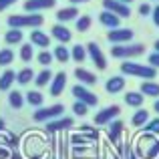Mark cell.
Instances as JSON below:
<instances>
[{
  "label": "cell",
  "mask_w": 159,
  "mask_h": 159,
  "mask_svg": "<svg viewBox=\"0 0 159 159\" xmlns=\"http://www.w3.org/2000/svg\"><path fill=\"white\" fill-rule=\"evenodd\" d=\"M159 155V139L153 141V145L147 149V153H145V159H155Z\"/></svg>",
  "instance_id": "obj_38"
},
{
  "label": "cell",
  "mask_w": 159,
  "mask_h": 159,
  "mask_svg": "<svg viewBox=\"0 0 159 159\" xmlns=\"http://www.w3.org/2000/svg\"><path fill=\"white\" fill-rule=\"evenodd\" d=\"M105 89H107V93H111V95H115V93H121V91L125 89V79L121 77V75H115V77L107 79V83H105Z\"/></svg>",
  "instance_id": "obj_18"
},
{
  "label": "cell",
  "mask_w": 159,
  "mask_h": 159,
  "mask_svg": "<svg viewBox=\"0 0 159 159\" xmlns=\"http://www.w3.org/2000/svg\"><path fill=\"white\" fill-rule=\"evenodd\" d=\"M99 22L103 24V26H107V28H119V24H121V18L119 16H115L113 12H109V10H103L101 14H99Z\"/></svg>",
  "instance_id": "obj_19"
},
{
  "label": "cell",
  "mask_w": 159,
  "mask_h": 159,
  "mask_svg": "<svg viewBox=\"0 0 159 159\" xmlns=\"http://www.w3.org/2000/svg\"><path fill=\"white\" fill-rule=\"evenodd\" d=\"M57 4V0H26L24 2V10L26 12H39V10H47V8H52Z\"/></svg>",
  "instance_id": "obj_11"
},
{
  "label": "cell",
  "mask_w": 159,
  "mask_h": 159,
  "mask_svg": "<svg viewBox=\"0 0 159 159\" xmlns=\"http://www.w3.org/2000/svg\"><path fill=\"white\" fill-rule=\"evenodd\" d=\"M24 101L28 103L30 107H43L44 103V95L40 93V91H30V93H26V97H24Z\"/></svg>",
  "instance_id": "obj_23"
},
{
  "label": "cell",
  "mask_w": 159,
  "mask_h": 159,
  "mask_svg": "<svg viewBox=\"0 0 159 159\" xmlns=\"http://www.w3.org/2000/svg\"><path fill=\"white\" fill-rule=\"evenodd\" d=\"M70 58H73L75 62H85V58H87V48L81 47V44H75L73 51H70Z\"/></svg>",
  "instance_id": "obj_30"
},
{
  "label": "cell",
  "mask_w": 159,
  "mask_h": 159,
  "mask_svg": "<svg viewBox=\"0 0 159 159\" xmlns=\"http://www.w3.org/2000/svg\"><path fill=\"white\" fill-rule=\"evenodd\" d=\"M145 52L143 44H117L111 47V57L115 58H133V57H141Z\"/></svg>",
  "instance_id": "obj_3"
},
{
  "label": "cell",
  "mask_w": 159,
  "mask_h": 159,
  "mask_svg": "<svg viewBox=\"0 0 159 159\" xmlns=\"http://www.w3.org/2000/svg\"><path fill=\"white\" fill-rule=\"evenodd\" d=\"M85 48H87V54L91 57V61H93V65L97 66L99 70H105L107 69V58H105V54H103L101 47H99L97 43H89Z\"/></svg>",
  "instance_id": "obj_6"
},
{
  "label": "cell",
  "mask_w": 159,
  "mask_h": 159,
  "mask_svg": "<svg viewBox=\"0 0 159 159\" xmlns=\"http://www.w3.org/2000/svg\"><path fill=\"white\" fill-rule=\"evenodd\" d=\"M65 87H66V73L62 70V73H57L52 77V81H51V95L52 97H58V95L65 91Z\"/></svg>",
  "instance_id": "obj_12"
},
{
  "label": "cell",
  "mask_w": 159,
  "mask_h": 159,
  "mask_svg": "<svg viewBox=\"0 0 159 159\" xmlns=\"http://www.w3.org/2000/svg\"><path fill=\"white\" fill-rule=\"evenodd\" d=\"M2 145H6V147H16V143H18V137L14 135V133H6L2 131Z\"/></svg>",
  "instance_id": "obj_35"
},
{
  "label": "cell",
  "mask_w": 159,
  "mask_h": 159,
  "mask_svg": "<svg viewBox=\"0 0 159 159\" xmlns=\"http://www.w3.org/2000/svg\"><path fill=\"white\" fill-rule=\"evenodd\" d=\"M143 95L139 93V91H129L127 95H125V103H127L129 107H137L141 109V105H143Z\"/></svg>",
  "instance_id": "obj_22"
},
{
  "label": "cell",
  "mask_w": 159,
  "mask_h": 159,
  "mask_svg": "<svg viewBox=\"0 0 159 159\" xmlns=\"http://www.w3.org/2000/svg\"><path fill=\"white\" fill-rule=\"evenodd\" d=\"M44 22L40 14H12L8 16V26L10 28H36Z\"/></svg>",
  "instance_id": "obj_1"
},
{
  "label": "cell",
  "mask_w": 159,
  "mask_h": 159,
  "mask_svg": "<svg viewBox=\"0 0 159 159\" xmlns=\"http://www.w3.org/2000/svg\"><path fill=\"white\" fill-rule=\"evenodd\" d=\"M155 52H159V40H155Z\"/></svg>",
  "instance_id": "obj_52"
},
{
  "label": "cell",
  "mask_w": 159,
  "mask_h": 159,
  "mask_svg": "<svg viewBox=\"0 0 159 159\" xmlns=\"http://www.w3.org/2000/svg\"><path fill=\"white\" fill-rule=\"evenodd\" d=\"M0 131H4V121L0 119Z\"/></svg>",
  "instance_id": "obj_50"
},
{
  "label": "cell",
  "mask_w": 159,
  "mask_h": 159,
  "mask_svg": "<svg viewBox=\"0 0 159 159\" xmlns=\"http://www.w3.org/2000/svg\"><path fill=\"white\" fill-rule=\"evenodd\" d=\"M4 40H6V44H20L22 43V30L10 28V30L6 32V36H4Z\"/></svg>",
  "instance_id": "obj_28"
},
{
  "label": "cell",
  "mask_w": 159,
  "mask_h": 159,
  "mask_svg": "<svg viewBox=\"0 0 159 159\" xmlns=\"http://www.w3.org/2000/svg\"><path fill=\"white\" fill-rule=\"evenodd\" d=\"M51 30H52V36H54V39H57L61 44L70 43V39H73V32H70L69 28L65 26V24H54Z\"/></svg>",
  "instance_id": "obj_14"
},
{
  "label": "cell",
  "mask_w": 159,
  "mask_h": 159,
  "mask_svg": "<svg viewBox=\"0 0 159 159\" xmlns=\"http://www.w3.org/2000/svg\"><path fill=\"white\" fill-rule=\"evenodd\" d=\"M73 95H75V99H77V101L85 103L87 107H95L99 103V97L95 93H91L85 85H75L73 87Z\"/></svg>",
  "instance_id": "obj_5"
},
{
  "label": "cell",
  "mask_w": 159,
  "mask_h": 159,
  "mask_svg": "<svg viewBox=\"0 0 159 159\" xmlns=\"http://www.w3.org/2000/svg\"><path fill=\"white\" fill-rule=\"evenodd\" d=\"M121 73L131 75V77H139V79H155L157 77V69H153L149 65H139V62H121Z\"/></svg>",
  "instance_id": "obj_2"
},
{
  "label": "cell",
  "mask_w": 159,
  "mask_h": 159,
  "mask_svg": "<svg viewBox=\"0 0 159 159\" xmlns=\"http://www.w3.org/2000/svg\"><path fill=\"white\" fill-rule=\"evenodd\" d=\"M151 16H153V22H155V26H159V4L151 10Z\"/></svg>",
  "instance_id": "obj_43"
},
{
  "label": "cell",
  "mask_w": 159,
  "mask_h": 159,
  "mask_svg": "<svg viewBox=\"0 0 159 159\" xmlns=\"http://www.w3.org/2000/svg\"><path fill=\"white\" fill-rule=\"evenodd\" d=\"M107 39H109V43H113V44H125L133 39V30L131 28H121V26L113 28V30L107 32Z\"/></svg>",
  "instance_id": "obj_8"
},
{
  "label": "cell",
  "mask_w": 159,
  "mask_h": 159,
  "mask_svg": "<svg viewBox=\"0 0 159 159\" xmlns=\"http://www.w3.org/2000/svg\"><path fill=\"white\" fill-rule=\"evenodd\" d=\"M16 81V73L14 70H4L2 75H0V91H8L12 87V83Z\"/></svg>",
  "instance_id": "obj_21"
},
{
  "label": "cell",
  "mask_w": 159,
  "mask_h": 159,
  "mask_svg": "<svg viewBox=\"0 0 159 159\" xmlns=\"http://www.w3.org/2000/svg\"><path fill=\"white\" fill-rule=\"evenodd\" d=\"M91 22H93V20H91V16H87V14L79 16V18L75 20V24H77V30H79V32H87V30L91 28Z\"/></svg>",
  "instance_id": "obj_31"
},
{
  "label": "cell",
  "mask_w": 159,
  "mask_h": 159,
  "mask_svg": "<svg viewBox=\"0 0 159 159\" xmlns=\"http://www.w3.org/2000/svg\"><path fill=\"white\" fill-rule=\"evenodd\" d=\"M10 159H22V155H20L18 151H12L10 153Z\"/></svg>",
  "instance_id": "obj_46"
},
{
  "label": "cell",
  "mask_w": 159,
  "mask_h": 159,
  "mask_svg": "<svg viewBox=\"0 0 159 159\" xmlns=\"http://www.w3.org/2000/svg\"><path fill=\"white\" fill-rule=\"evenodd\" d=\"M73 111H75V115H79V117H85L87 113H89V107L85 105V103H81V101H77L73 105Z\"/></svg>",
  "instance_id": "obj_39"
},
{
  "label": "cell",
  "mask_w": 159,
  "mask_h": 159,
  "mask_svg": "<svg viewBox=\"0 0 159 159\" xmlns=\"http://www.w3.org/2000/svg\"><path fill=\"white\" fill-rule=\"evenodd\" d=\"M34 77H36V75H34V70H32V69H28V66L16 73V81H18V85H28V83H30Z\"/></svg>",
  "instance_id": "obj_24"
},
{
  "label": "cell",
  "mask_w": 159,
  "mask_h": 159,
  "mask_svg": "<svg viewBox=\"0 0 159 159\" xmlns=\"http://www.w3.org/2000/svg\"><path fill=\"white\" fill-rule=\"evenodd\" d=\"M145 133H151V135H159V119H151L143 125Z\"/></svg>",
  "instance_id": "obj_37"
},
{
  "label": "cell",
  "mask_w": 159,
  "mask_h": 159,
  "mask_svg": "<svg viewBox=\"0 0 159 159\" xmlns=\"http://www.w3.org/2000/svg\"><path fill=\"white\" fill-rule=\"evenodd\" d=\"M8 103H10V107L20 109L24 105V95L18 93V91H10V93H8Z\"/></svg>",
  "instance_id": "obj_29"
},
{
  "label": "cell",
  "mask_w": 159,
  "mask_h": 159,
  "mask_svg": "<svg viewBox=\"0 0 159 159\" xmlns=\"http://www.w3.org/2000/svg\"><path fill=\"white\" fill-rule=\"evenodd\" d=\"M73 117H58V119H52L47 123V127H44V131H47V135H52V133H58V131H65V129H70L73 127Z\"/></svg>",
  "instance_id": "obj_9"
},
{
  "label": "cell",
  "mask_w": 159,
  "mask_h": 159,
  "mask_svg": "<svg viewBox=\"0 0 159 159\" xmlns=\"http://www.w3.org/2000/svg\"><path fill=\"white\" fill-rule=\"evenodd\" d=\"M103 6H105V10L113 12V14L119 16V18H129V16H131L129 4H123V2H119V0H103Z\"/></svg>",
  "instance_id": "obj_7"
},
{
  "label": "cell",
  "mask_w": 159,
  "mask_h": 159,
  "mask_svg": "<svg viewBox=\"0 0 159 159\" xmlns=\"http://www.w3.org/2000/svg\"><path fill=\"white\" fill-rule=\"evenodd\" d=\"M18 54H20V58H22L24 62H30L32 57H34V47H32V44H22Z\"/></svg>",
  "instance_id": "obj_32"
},
{
  "label": "cell",
  "mask_w": 159,
  "mask_h": 159,
  "mask_svg": "<svg viewBox=\"0 0 159 159\" xmlns=\"http://www.w3.org/2000/svg\"><path fill=\"white\" fill-rule=\"evenodd\" d=\"M139 93L143 95V97H153V99H157V97H159V85H157V83H153V81H145V83H141Z\"/></svg>",
  "instance_id": "obj_20"
},
{
  "label": "cell",
  "mask_w": 159,
  "mask_h": 159,
  "mask_svg": "<svg viewBox=\"0 0 159 159\" xmlns=\"http://www.w3.org/2000/svg\"><path fill=\"white\" fill-rule=\"evenodd\" d=\"M52 57L57 58L58 62H69V58H70V51L65 47V44H58V47H54Z\"/></svg>",
  "instance_id": "obj_27"
},
{
  "label": "cell",
  "mask_w": 159,
  "mask_h": 159,
  "mask_svg": "<svg viewBox=\"0 0 159 159\" xmlns=\"http://www.w3.org/2000/svg\"><path fill=\"white\" fill-rule=\"evenodd\" d=\"M12 61H14V52L10 48H2L0 51V66H8Z\"/></svg>",
  "instance_id": "obj_34"
},
{
  "label": "cell",
  "mask_w": 159,
  "mask_h": 159,
  "mask_svg": "<svg viewBox=\"0 0 159 159\" xmlns=\"http://www.w3.org/2000/svg\"><path fill=\"white\" fill-rule=\"evenodd\" d=\"M155 2H159V0H155Z\"/></svg>",
  "instance_id": "obj_53"
},
{
  "label": "cell",
  "mask_w": 159,
  "mask_h": 159,
  "mask_svg": "<svg viewBox=\"0 0 159 159\" xmlns=\"http://www.w3.org/2000/svg\"><path fill=\"white\" fill-rule=\"evenodd\" d=\"M81 131L85 133V137L89 141H95V139H99V131L97 129H93L91 125H81Z\"/></svg>",
  "instance_id": "obj_36"
},
{
  "label": "cell",
  "mask_w": 159,
  "mask_h": 159,
  "mask_svg": "<svg viewBox=\"0 0 159 159\" xmlns=\"http://www.w3.org/2000/svg\"><path fill=\"white\" fill-rule=\"evenodd\" d=\"M12 4H16V0H0V10H6Z\"/></svg>",
  "instance_id": "obj_44"
},
{
  "label": "cell",
  "mask_w": 159,
  "mask_h": 159,
  "mask_svg": "<svg viewBox=\"0 0 159 159\" xmlns=\"http://www.w3.org/2000/svg\"><path fill=\"white\" fill-rule=\"evenodd\" d=\"M69 2L75 6V4H83V2H89V0H69Z\"/></svg>",
  "instance_id": "obj_47"
},
{
  "label": "cell",
  "mask_w": 159,
  "mask_h": 159,
  "mask_svg": "<svg viewBox=\"0 0 159 159\" xmlns=\"http://www.w3.org/2000/svg\"><path fill=\"white\" fill-rule=\"evenodd\" d=\"M153 109H155V111L159 113V99H155V103H153Z\"/></svg>",
  "instance_id": "obj_48"
},
{
  "label": "cell",
  "mask_w": 159,
  "mask_h": 159,
  "mask_svg": "<svg viewBox=\"0 0 159 159\" xmlns=\"http://www.w3.org/2000/svg\"><path fill=\"white\" fill-rule=\"evenodd\" d=\"M147 121H149V111H145V109H139V111H135V115H133L131 123H133V127H143Z\"/></svg>",
  "instance_id": "obj_25"
},
{
  "label": "cell",
  "mask_w": 159,
  "mask_h": 159,
  "mask_svg": "<svg viewBox=\"0 0 159 159\" xmlns=\"http://www.w3.org/2000/svg\"><path fill=\"white\" fill-rule=\"evenodd\" d=\"M77 18H79V8L77 6H69V8H61V10H57V20L61 24L70 22V20H77Z\"/></svg>",
  "instance_id": "obj_15"
},
{
  "label": "cell",
  "mask_w": 159,
  "mask_h": 159,
  "mask_svg": "<svg viewBox=\"0 0 159 159\" xmlns=\"http://www.w3.org/2000/svg\"><path fill=\"white\" fill-rule=\"evenodd\" d=\"M75 77L79 79V83H81V85H87V87L97 85V75L91 73V70H87V69H83V66H79V69L75 70Z\"/></svg>",
  "instance_id": "obj_13"
},
{
  "label": "cell",
  "mask_w": 159,
  "mask_h": 159,
  "mask_svg": "<svg viewBox=\"0 0 159 159\" xmlns=\"http://www.w3.org/2000/svg\"><path fill=\"white\" fill-rule=\"evenodd\" d=\"M0 159H10V151L6 147H0Z\"/></svg>",
  "instance_id": "obj_45"
},
{
  "label": "cell",
  "mask_w": 159,
  "mask_h": 159,
  "mask_svg": "<svg viewBox=\"0 0 159 159\" xmlns=\"http://www.w3.org/2000/svg\"><path fill=\"white\" fill-rule=\"evenodd\" d=\"M30 44L32 47H40L43 51H47V47H51V39H48V34H44L43 30H32L30 32Z\"/></svg>",
  "instance_id": "obj_17"
},
{
  "label": "cell",
  "mask_w": 159,
  "mask_h": 159,
  "mask_svg": "<svg viewBox=\"0 0 159 159\" xmlns=\"http://www.w3.org/2000/svg\"><path fill=\"white\" fill-rule=\"evenodd\" d=\"M123 131H125V125L121 121H111L109 123V141L113 145H119V139L123 135Z\"/></svg>",
  "instance_id": "obj_16"
},
{
  "label": "cell",
  "mask_w": 159,
  "mask_h": 159,
  "mask_svg": "<svg viewBox=\"0 0 159 159\" xmlns=\"http://www.w3.org/2000/svg\"><path fill=\"white\" fill-rule=\"evenodd\" d=\"M62 111H65V107L61 103H57V105H51V107H40L39 111H34L32 117H34V121L43 123V121H52V119L62 117Z\"/></svg>",
  "instance_id": "obj_4"
},
{
  "label": "cell",
  "mask_w": 159,
  "mask_h": 159,
  "mask_svg": "<svg viewBox=\"0 0 159 159\" xmlns=\"http://www.w3.org/2000/svg\"><path fill=\"white\" fill-rule=\"evenodd\" d=\"M52 77H54V75L51 73V69H44V70H40V73L34 77V83H36V87H47L48 83L52 81Z\"/></svg>",
  "instance_id": "obj_26"
},
{
  "label": "cell",
  "mask_w": 159,
  "mask_h": 159,
  "mask_svg": "<svg viewBox=\"0 0 159 159\" xmlns=\"http://www.w3.org/2000/svg\"><path fill=\"white\" fill-rule=\"evenodd\" d=\"M70 141H73L75 145H87V143H89V139L83 137V135H73V139H70Z\"/></svg>",
  "instance_id": "obj_42"
},
{
  "label": "cell",
  "mask_w": 159,
  "mask_h": 159,
  "mask_svg": "<svg viewBox=\"0 0 159 159\" xmlns=\"http://www.w3.org/2000/svg\"><path fill=\"white\" fill-rule=\"evenodd\" d=\"M125 159H137V155H135V153H133V151H131V153H129V155H127V157H125Z\"/></svg>",
  "instance_id": "obj_49"
},
{
  "label": "cell",
  "mask_w": 159,
  "mask_h": 159,
  "mask_svg": "<svg viewBox=\"0 0 159 159\" xmlns=\"http://www.w3.org/2000/svg\"><path fill=\"white\" fill-rule=\"evenodd\" d=\"M36 61H39V65L48 66V65H51V62L54 61V57H52V52H51V51H40L39 54H36Z\"/></svg>",
  "instance_id": "obj_33"
},
{
  "label": "cell",
  "mask_w": 159,
  "mask_h": 159,
  "mask_svg": "<svg viewBox=\"0 0 159 159\" xmlns=\"http://www.w3.org/2000/svg\"><path fill=\"white\" fill-rule=\"evenodd\" d=\"M149 66H153V69H159V52L149 54Z\"/></svg>",
  "instance_id": "obj_40"
},
{
  "label": "cell",
  "mask_w": 159,
  "mask_h": 159,
  "mask_svg": "<svg viewBox=\"0 0 159 159\" xmlns=\"http://www.w3.org/2000/svg\"><path fill=\"white\" fill-rule=\"evenodd\" d=\"M119 2H123V4H131L133 0H119Z\"/></svg>",
  "instance_id": "obj_51"
},
{
  "label": "cell",
  "mask_w": 159,
  "mask_h": 159,
  "mask_svg": "<svg viewBox=\"0 0 159 159\" xmlns=\"http://www.w3.org/2000/svg\"><path fill=\"white\" fill-rule=\"evenodd\" d=\"M121 113V107L119 105H111V107H105L103 111H97L95 115V123L97 125H109L111 121H115V117Z\"/></svg>",
  "instance_id": "obj_10"
},
{
  "label": "cell",
  "mask_w": 159,
  "mask_h": 159,
  "mask_svg": "<svg viewBox=\"0 0 159 159\" xmlns=\"http://www.w3.org/2000/svg\"><path fill=\"white\" fill-rule=\"evenodd\" d=\"M151 10H153V8L149 6L147 2H143V4L139 6V14H141V16H149V14H151Z\"/></svg>",
  "instance_id": "obj_41"
}]
</instances>
